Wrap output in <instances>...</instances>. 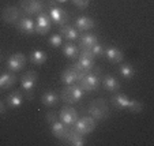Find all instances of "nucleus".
Listing matches in <instances>:
<instances>
[{"label":"nucleus","mask_w":154,"mask_h":146,"mask_svg":"<svg viewBox=\"0 0 154 146\" xmlns=\"http://www.w3.org/2000/svg\"><path fill=\"white\" fill-rule=\"evenodd\" d=\"M89 51H90V52L94 55V57H102V56H104V53H105L104 47H102V45H100V44H96L94 47H91Z\"/></svg>","instance_id":"31"},{"label":"nucleus","mask_w":154,"mask_h":146,"mask_svg":"<svg viewBox=\"0 0 154 146\" xmlns=\"http://www.w3.org/2000/svg\"><path fill=\"white\" fill-rule=\"evenodd\" d=\"M79 59L78 61H76L75 64H74V68H75L76 71H78L79 74H82V75H85L86 73H89V71H91L94 68V55L90 52L89 49H79Z\"/></svg>","instance_id":"1"},{"label":"nucleus","mask_w":154,"mask_h":146,"mask_svg":"<svg viewBox=\"0 0 154 146\" xmlns=\"http://www.w3.org/2000/svg\"><path fill=\"white\" fill-rule=\"evenodd\" d=\"M20 6L23 12H26L27 15L41 14V11L44 10V4L41 3V0H23Z\"/></svg>","instance_id":"9"},{"label":"nucleus","mask_w":154,"mask_h":146,"mask_svg":"<svg viewBox=\"0 0 154 146\" xmlns=\"http://www.w3.org/2000/svg\"><path fill=\"white\" fill-rule=\"evenodd\" d=\"M96 44H98V38L94 34H83L79 40V49H90L91 47H94Z\"/></svg>","instance_id":"18"},{"label":"nucleus","mask_w":154,"mask_h":146,"mask_svg":"<svg viewBox=\"0 0 154 146\" xmlns=\"http://www.w3.org/2000/svg\"><path fill=\"white\" fill-rule=\"evenodd\" d=\"M83 89L79 85H67L61 92V100L67 104H74L83 98Z\"/></svg>","instance_id":"3"},{"label":"nucleus","mask_w":154,"mask_h":146,"mask_svg":"<svg viewBox=\"0 0 154 146\" xmlns=\"http://www.w3.org/2000/svg\"><path fill=\"white\" fill-rule=\"evenodd\" d=\"M47 120H48V122H49V123L55 122V120H56V115L53 113V112H49V113L47 115Z\"/></svg>","instance_id":"33"},{"label":"nucleus","mask_w":154,"mask_h":146,"mask_svg":"<svg viewBox=\"0 0 154 146\" xmlns=\"http://www.w3.org/2000/svg\"><path fill=\"white\" fill-rule=\"evenodd\" d=\"M72 3L75 4L78 8L83 10V8H86V7L90 4V0H72Z\"/></svg>","instance_id":"32"},{"label":"nucleus","mask_w":154,"mask_h":146,"mask_svg":"<svg viewBox=\"0 0 154 146\" xmlns=\"http://www.w3.org/2000/svg\"><path fill=\"white\" fill-rule=\"evenodd\" d=\"M2 19L6 23H18V20L20 19V11L18 7L14 6H7L2 12Z\"/></svg>","instance_id":"10"},{"label":"nucleus","mask_w":154,"mask_h":146,"mask_svg":"<svg viewBox=\"0 0 154 146\" xmlns=\"http://www.w3.org/2000/svg\"><path fill=\"white\" fill-rule=\"evenodd\" d=\"M60 33L67 38L68 41H76L79 38V32L76 27L71 26V25L66 23V25H61L60 27Z\"/></svg>","instance_id":"19"},{"label":"nucleus","mask_w":154,"mask_h":146,"mask_svg":"<svg viewBox=\"0 0 154 146\" xmlns=\"http://www.w3.org/2000/svg\"><path fill=\"white\" fill-rule=\"evenodd\" d=\"M63 53L70 59H75L79 53V48L72 42H67L63 45Z\"/></svg>","instance_id":"27"},{"label":"nucleus","mask_w":154,"mask_h":146,"mask_svg":"<svg viewBox=\"0 0 154 146\" xmlns=\"http://www.w3.org/2000/svg\"><path fill=\"white\" fill-rule=\"evenodd\" d=\"M25 64H26V57H25L23 53H20V52L11 55L8 57V60H7V67H8V70L12 71V73L20 71L25 67Z\"/></svg>","instance_id":"8"},{"label":"nucleus","mask_w":154,"mask_h":146,"mask_svg":"<svg viewBox=\"0 0 154 146\" xmlns=\"http://www.w3.org/2000/svg\"><path fill=\"white\" fill-rule=\"evenodd\" d=\"M52 29V19L47 14H38L34 23V32L37 34H47Z\"/></svg>","instance_id":"7"},{"label":"nucleus","mask_w":154,"mask_h":146,"mask_svg":"<svg viewBox=\"0 0 154 146\" xmlns=\"http://www.w3.org/2000/svg\"><path fill=\"white\" fill-rule=\"evenodd\" d=\"M74 130H76L78 132H81L82 135H87L96 130V119L91 116H85L82 119L76 120L74 123Z\"/></svg>","instance_id":"4"},{"label":"nucleus","mask_w":154,"mask_h":146,"mask_svg":"<svg viewBox=\"0 0 154 146\" xmlns=\"http://www.w3.org/2000/svg\"><path fill=\"white\" fill-rule=\"evenodd\" d=\"M18 30L22 33H25V34H32V33H34V20L30 19V18H20L19 20H18Z\"/></svg>","instance_id":"16"},{"label":"nucleus","mask_w":154,"mask_h":146,"mask_svg":"<svg viewBox=\"0 0 154 146\" xmlns=\"http://www.w3.org/2000/svg\"><path fill=\"white\" fill-rule=\"evenodd\" d=\"M60 120L67 124V126H74V123L78 120V113L75 108L72 107H63L60 111Z\"/></svg>","instance_id":"11"},{"label":"nucleus","mask_w":154,"mask_h":146,"mask_svg":"<svg viewBox=\"0 0 154 146\" xmlns=\"http://www.w3.org/2000/svg\"><path fill=\"white\" fill-rule=\"evenodd\" d=\"M120 74H122V76L123 78H125V79H131L132 76L135 75V70H134V67L130 64V63H123L122 66H120Z\"/></svg>","instance_id":"28"},{"label":"nucleus","mask_w":154,"mask_h":146,"mask_svg":"<svg viewBox=\"0 0 154 146\" xmlns=\"http://www.w3.org/2000/svg\"><path fill=\"white\" fill-rule=\"evenodd\" d=\"M51 131H52L53 137L66 141L70 130L67 129V124H64L63 122H57V120H55V122L51 123Z\"/></svg>","instance_id":"13"},{"label":"nucleus","mask_w":154,"mask_h":146,"mask_svg":"<svg viewBox=\"0 0 154 146\" xmlns=\"http://www.w3.org/2000/svg\"><path fill=\"white\" fill-rule=\"evenodd\" d=\"M130 101L131 100L128 98L125 94H122V93L115 94V96L112 97V104H113V107L117 109H127Z\"/></svg>","instance_id":"24"},{"label":"nucleus","mask_w":154,"mask_h":146,"mask_svg":"<svg viewBox=\"0 0 154 146\" xmlns=\"http://www.w3.org/2000/svg\"><path fill=\"white\" fill-rule=\"evenodd\" d=\"M47 60H48L47 53L44 52V51H41V49H35V51H33V52L30 53V61H32L33 64H35V66L44 64Z\"/></svg>","instance_id":"26"},{"label":"nucleus","mask_w":154,"mask_h":146,"mask_svg":"<svg viewBox=\"0 0 154 146\" xmlns=\"http://www.w3.org/2000/svg\"><path fill=\"white\" fill-rule=\"evenodd\" d=\"M35 83H37V73L35 71H26V73L22 75L20 79V85L23 92L27 93V97H32V92L34 89Z\"/></svg>","instance_id":"6"},{"label":"nucleus","mask_w":154,"mask_h":146,"mask_svg":"<svg viewBox=\"0 0 154 146\" xmlns=\"http://www.w3.org/2000/svg\"><path fill=\"white\" fill-rule=\"evenodd\" d=\"M67 141L70 145L72 146H83L86 145V141H85V137L81 134V132H78L76 130H70L68 131V135H67Z\"/></svg>","instance_id":"20"},{"label":"nucleus","mask_w":154,"mask_h":146,"mask_svg":"<svg viewBox=\"0 0 154 146\" xmlns=\"http://www.w3.org/2000/svg\"><path fill=\"white\" fill-rule=\"evenodd\" d=\"M41 102L48 108H52L59 102V96L53 90H48L41 96Z\"/></svg>","instance_id":"23"},{"label":"nucleus","mask_w":154,"mask_h":146,"mask_svg":"<svg viewBox=\"0 0 154 146\" xmlns=\"http://www.w3.org/2000/svg\"><path fill=\"white\" fill-rule=\"evenodd\" d=\"M6 112V108H4V104L0 101V113H4Z\"/></svg>","instance_id":"34"},{"label":"nucleus","mask_w":154,"mask_h":146,"mask_svg":"<svg viewBox=\"0 0 154 146\" xmlns=\"http://www.w3.org/2000/svg\"><path fill=\"white\" fill-rule=\"evenodd\" d=\"M104 56H106V59L111 63H120L124 59V53L116 47H109L106 51H105Z\"/></svg>","instance_id":"15"},{"label":"nucleus","mask_w":154,"mask_h":146,"mask_svg":"<svg viewBox=\"0 0 154 146\" xmlns=\"http://www.w3.org/2000/svg\"><path fill=\"white\" fill-rule=\"evenodd\" d=\"M78 32H89L94 27V20L89 17H79L75 22Z\"/></svg>","instance_id":"22"},{"label":"nucleus","mask_w":154,"mask_h":146,"mask_svg":"<svg viewBox=\"0 0 154 146\" xmlns=\"http://www.w3.org/2000/svg\"><path fill=\"white\" fill-rule=\"evenodd\" d=\"M127 109L131 111V112H142L143 105H142V102L137 101V100H131L130 104H128V107H127Z\"/></svg>","instance_id":"29"},{"label":"nucleus","mask_w":154,"mask_h":146,"mask_svg":"<svg viewBox=\"0 0 154 146\" xmlns=\"http://www.w3.org/2000/svg\"><path fill=\"white\" fill-rule=\"evenodd\" d=\"M49 44H51V47H53V48L61 47V45H63V38H61L60 34H53L49 37Z\"/></svg>","instance_id":"30"},{"label":"nucleus","mask_w":154,"mask_h":146,"mask_svg":"<svg viewBox=\"0 0 154 146\" xmlns=\"http://www.w3.org/2000/svg\"><path fill=\"white\" fill-rule=\"evenodd\" d=\"M49 18L52 19V22L60 25V26L68 22V14L61 7H52L49 10Z\"/></svg>","instance_id":"12"},{"label":"nucleus","mask_w":154,"mask_h":146,"mask_svg":"<svg viewBox=\"0 0 154 146\" xmlns=\"http://www.w3.org/2000/svg\"><path fill=\"white\" fill-rule=\"evenodd\" d=\"M102 86L106 89L108 92H117L120 89V82L117 81L115 76L112 75H106L104 76V81H102Z\"/></svg>","instance_id":"25"},{"label":"nucleus","mask_w":154,"mask_h":146,"mask_svg":"<svg viewBox=\"0 0 154 146\" xmlns=\"http://www.w3.org/2000/svg\"><path fill=\"white\" fill-rule=\"evenodd\" d=\"M82 74H79L75 68H66V70L61 73V82H63L64 85H74L75 82H78L79 79L82 78Z\"/></svg>","instance_id":"14"},{"label":"nucleus","mask_w":154,"mask_h":146,"mask_svg":"<svg viewBox=\"0 0 154 146\" xmlns=\"http://www.w3.org/2000/svg\"><path fill=\"white\" fill-rule=\"evenodd\" d=\"M55 2H57V3H66V2H68V0H55Z\"/></svg>","instance_id":"35"},{"label":"nucleus","mask_w":154,"mask_h":146,"mask_svg":"<svg viewBox=\"0 0 154 146\" xmlns=\"http://www.w3.org/2000/svg\"><path fill=\"white\" fill-rule=\"evenodd\" d=\"M89 112H90L91 117H94L96 120H105L109 116V107L105 102V100L98 98L90 102Z\"/></svg>","instance_id":"2"},{"label":"nucleus","mask_w":154,"mask_h":146,"mask_svg":"<svg viewBox=\"0 0 154 146\" xmlns=\"http://www.w3.org/2000/svg\"><path fill=\"white\" fill-rule=\"evenodd\" d=\"M79 86H81L83 90H86V92H93V90H96L97 88H98V85H100V79H98V76H97V74L96 73H86L83 76H82L81 79H79Z\"/></svg>","instance_id":"5"},{"label":"nucleus","mask_w":154,"mask_h":146,"mask_svg":"<svg viewBox=\"0 0 154 146\" xmlns=\"http://www.w3.org/2000/svg\"><path fill=\"white\" fill-rule=\"evenodd\" d=\"M22 101H23V96L20 93L19 90H14L12 93H10L6 98L7 105L10 108H19L22 105Z\"/></svg>","instance_id":"17"},{"label":"nucleus","mask_w":154,"mask_h":146,"mask_svg":"<svg viewBox=\"0 0 154 146\" xmlns=\"http://www.w3.org/2000/svg\"><path fill=\"white\" fill-rule=\"evenodd\" d=\"M15 82H17L15 74L12 71H7L0 75V89H10L15 85Z\"/></svg>","instance_id":"21"}]
</instances>
